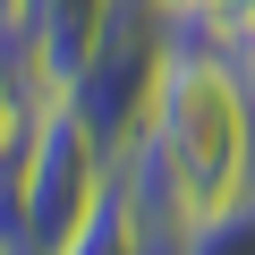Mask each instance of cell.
<instances>
[{
  "label": "cell",
  "mask_w": 255,
  "mask_h": 255,
  "mask_svg": "<svg viewBox=\"0 0 255 255\" xmlns=\"http://www.w3.org/2000/svg\"><path fill=\"white\" fill-rule=\"evenodd\" d=\"M145 255H179L187 221L255 187V102L213 43H170L136 145L111 153Z\"/></svg>",
  "instance_id": "obj_1"
},
{
  "label": "cell",
  "mask_w": 255,
  "mask_h": 255,
  "mask_svg": "<svg viewBox=\"0 0 255 255\" xmlns=\"http://www.w3.org/2000/svg\"><path fill=\"white\" fill-rule=\"evenodd\" d=\"M170 60V17H162V0H111V17L85 51V68L60 85L77 102V119L94 128V136L111 153L136 145V128H145V102H153V77Z\"/></svg>",
  "instance_id": "obj_2"
},
{
  "label": "cell",
  "mask_w": 255,
  "mask_h": 255,
  "mask_svg": "<svg viewBox=\"0 0 255 255\" xmlns=\"http://www.w3.org/2000/svg\"><path fill=\"white\" fill-rule=\"evenodd\" d=\"M102 187H111V145L77 119L68 94H43L34 145H26V247L17 255H60Z\"/></svg>",
  "instance_id": "obj_3"
},
{
  "label": "cell",
  "mask_w": 255,
  "mask_h": 255,
  "mask_svg": "<svg viewBox=\"0 0 255 255\" xmlns=\"http://www.w3.org/2000/svg\"><path fill=\"white\" fill-rule=\"evenodd\" d=\"M43 68H34V43H26V17H0V145L26 136L34 111H43Z\"/></svg>",
  "instance_id": "obj_4"
},
{
  "label": "cell",
  "mask_w": 255,
  "mask_h": 255,
  "mask_svg": "<svg viewBox=\"0 0 255 255\" xmlns=\"http://www.w3.org/2000/svg\"><path fill=\"white\" fill-rule=\"evenodd\" d=\"M60 255H145V238H136V213H128V187H119V170H111V187L94 196V213L68 230V247Z\"/></svg>",
  "instance_id": "obj_5"
},
{
  "label": "cell",
  "mask_w": 255,
  "mask_h": 255,
  "mask_svg": "<svg viewBox=\"0 0 255 255\" xmlns=\"http://www.w3.org/2000/svg\"><path fill=\"white\" fill-rule=\"evenodd\" d=\"M179 255H255V187H247V196H230L221 213H204V221H187V238H179Z\"/></svg>",
  "instance_id": "obj_6"
},
{
  "label": "cell",
  "mask_w": 255,
  "mask_h": 255,
  "mask_svg": "<svg viewBox=\"0 0 255 255\" xmlns=\"http://www.w3.org/2000/svg\"><path fill=\"white\" fill-rule=\"evenodd\" d=\"M247 9H255V0H170L162 17H170V43H221Z\"/></svg>",
  "instance_id": "obj_7"
},
{
  "label": "cell",
  "mask_w": 255,
  "mask_h": 255,
  "mask_svg": "<svg viewBox=\"0 0 255 255\" xmlns=\"http://www.w3.org/2000/svg\"><path fill=\"white\" fill-rule=\"evenodd\" d=\"M213 51L230 60V77H238V85H247V102H255V9H247V17H238V26L213 43Z\"/></svg>",
  "instance_id": "obj_8"
},
{
  "label": "cell",
  "mask_w": 255,
  "mask_h": 255,
  "mask_svg": "<svg viewBox=\"0 0 255 255\" xmlns=\"http://www.w3.org/2000/svg\"><path fill=\"white\" fill-rule=\"evenodd\" d=\"M17 9H26V0H0V17H17Z\"/></svg>",
  "instance_id": "obj_9"
},
{
  "label": "cell",
  "mask_w": 255,
  "mask_h": 255,
  "mask_svg": "<svg viewBox=\"0 0 255 255\" xmlns=\"http://www.w3.org/2000/svg\"><path fill=\"white\" fill-rule=\"evenodd\" d=\"M162 9H170V0H162Z\"/></svg>",
  "instance_id": "obj_10"
}]
</instances>
